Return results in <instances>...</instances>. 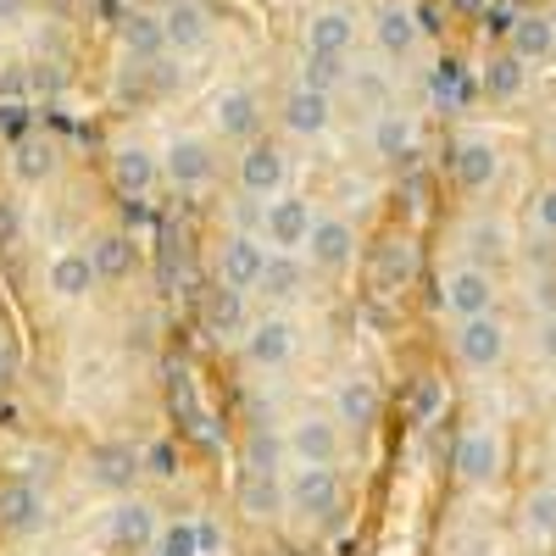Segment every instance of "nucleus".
I'll return each instance as SVG.
<instances>
[{"mask_svg":"<svg viewBox=\"0 0 556 556\" xmlns=\"http://www.w3.org/2000/svg\"><path fill=\"white\" fill-rule=\"evenodd\" d=\"M162 518L151 501H134V495H117L106 513H101V540L112 556H146L156 540H162Z\"/></svg>","mask_w":556,"mask_h":556,"instance_id":"obj_1","label":"nucleus"},{"mask_svg":"<svg viewBox=\"0 0 556 556\" xmlns=\"http://www.w3.org/2000/svg\"><path fill=\"white\" fill-rule=\"evenodd\" d=\"M267 240L262 235H245V228H228L212 251V285L223 290H240V295H256L262 273H267Z\"/></svg>","mask_w":556,"mask_h":556,"instance_id":"obj_2","label":"nucleus"},{"mask_svg":"<svg viewBox=\"0 0 556 556\" xmlns=\"http://www.w3.org/2000/svg\"><path fill=\"white\" fill-rule=\"evenodd\" d=\"M340 473L334 468H306V462H295V468L285 473V513L301 518V523H334L340 513Z\"/></svg>","mask_w":556,"mask_h":556,"instance_id":"obj_3","label":"nucleus"},{"mask_svg":"<svg viewBox=\"0 0 556 556\" xmlns=\"http://www.w3.org/2000/svg\"><path fill=\"white\" fill-rule=\"evenodd\" d=\"M285 456L306 462V468H334V462L345 456V424L334 412H301V417H290Z\"/></svg>","mask_w":556,"mask_h":556,"instance_id":"obj_4","label":"nucleus"},{"mask_svg":"<svg viewBox=\"0 0 556 556\" xmlns=\"http://www.w3.org/2000/svg\"><path fill=\"white\" fill-rule=\"evenodd\" d=\"M240 351H245V362L256 367V374H285V367L295 362V351H301V323H295L290 312L251 317Z\"/></svg>","mask_w":556,"mask_h":556,"instance_id":"obj_5","label":"nucleus"},{"mask_svg":"<svg viewBox=\"0 0 556 556\" xmlns=\"http://www.w3.org/2000/svg\"><path fill=\"white\" fill-rule=\"evenodd\" d=\"M162 178L173 184L178 195H201L206 184L217 178V146L206 134H173L162 146Z\"/></svg>","mask_w":556,"mask_h":556,"instance_id":"obj_6","label":"nucleus"},{"mask_svg":"<svg viewBox=\"0 0 556 556\" xmlns=\"http://www.w3.org/2000/svg\"><path fill=\"white\" fill-rule=\"evenodd\" d=\"M440 306L456 317V323H468V317H490L501 306V285H495V273L490 267H473V262H462L440 278Z\"/></svg>","mask_w":556,"mask_h":556,"instance_id":"obj_7","label":"nucleus"},{"mask_svg":"<svg viewBox=\"0 0 556 556\" xmlns=\"http://www.w3.org/2000/svg\"><path fill=\"white\" fill-rule=\"evenodd\" d=\"M235 178H240V195L251 201H278L285 195V184H290V156L273 146V139H251V146L235 156Z\"/></svg>","mask_w":556,"mask_h":556,"instance_id":"obj_8","label":"nucleus"},{"mask_svg":"<svg viewBox=\"0 0 556 556\" xmlns=\"http://www.w3.org/2000/svg\"><path fill=\"white\" fill-rule=\"evenodd\" d=\"M312 223H317L312 195L285 190L278 201H267V206H262V240H267V251H290V256H301V251H306V240H312Z\"/></svg>","mask_w":556,"mask_h":556,"instance_id":"obj_9","label":"nucleus"},{"mask_svg":"<svg viewBox=\"0 0 556 556\" xmlns=\"http://www.w3.org/2000/svg\"><path fill=\"white\" fill-rule=\"evenodd\" d=\"M456 362L468 367V374H495V367L506 362V345H513V334H506V323L490 312V317H468V323H456Z\"/></svg>","mask_w":556,"mask_h":556,"instance_id":"obj_10","label":"nucleus"},{"mask_svg":"<svg viewBox=\"0 0 556 556\" xmlns=\"http://www.w3.org/2000/svg\"><path fill=\"white\" fill-rule=\"evenodd\" d=\"M356 251H362V240H356V223L345 217V212H317V223H312V240H306V262H312V273H345L351 262H356Z\"/></svg>","mask_w":556,"mask_h":556,"instance_id":"obj_11","label":"nucleus"},{"mask_svg":"<svg viewBox=\"0 0 556 556\" xmlns=\"http://www.w3.org/2000/svg\"><path fill=\"white\" fill-rule=\"evenodd\" d=\"M96 290H101V267L89 251H56L45 262V295L56 306H84Z\"/></svg>","mask_w":556,"mask_h":556,"instance_id":"obj_12","label":"nucleus"},{"mask_svg":"<svg viewBox=\"0 0 556 556\" xmlns=\"http://www.w3.org/2000/svg\"><path fill=\"white\" fill-rule=\"evenodd\" d=\"M312 295V262L306 256H290V251H273L267 256V273H262V285H256V301L267 312H290Z\"/></svg>","mask_w":556,"mask_h":556,"instance_id":"obj_13","label":"nucleus"},{"mask_svg":"<svg viewBox=\"0 0 556 556\" xmlns=\"http://www.w3.org/2000/svg\"><path fill=\"white\" fill-rule=\"evenodd\" d=\"M501 462H506V445L495 429H462L456 434V451H451V468L462 484H495L501 479Z\"/></svg>","mask_w":556,"mask_h":556,"instance_id":"obj_14","label":"nucleus"},{"mask_svg":"<svg viewBox=\"0 0 556 556\" xmlns=\"http://www.w3.org/2000/svg\"><path fill=\"white\" fill-rule=\"evenodd\" d=\"M45 490L34 479H7L0 484V540H28L45 529Z\"/></svg>","mask_w":556,"mask_h":556,"instance_id":"obj_15","label":"nucleus"},{"mask_svg":"<svg viewBox=\"0 0 556 556\" xmlns=\"http://www.w3.org/2000/svg\"><path fill=\"white\" fill-rule=\"evenodd\" d=\"M501 173V151L490 146L484 134H462L456 139V151H451V178H456V190L462 195H484L490 184Z\"/></svg>","mask_w":556,"mask_h":556,"instance_id":"obj_16","label":"nucleus"},{"mask_svg":"<svg viewBox=\"0 0 556 556\" xmlns=\"http://www.w3.org/2000/svg\"><path fill=\"white\" fill-rule=\"evenodd\" d=\"M212 128H217L223 139H240V146L262 139V96H256L251 84L223 89V96L212 101Z\"/></svg>","mask_w":556,"mask_h":556,"instance_id":"obj_17","label":"nucleus"},{"mask_svg":"<svg viewBox=\"0 0 556 556\" xmlns=\"http://www.w3.org/2000/svg\"><path fill=\"white\" fill-rule=\"evenodd\" d=\"M278 123H285L295 139H323L334 128V96H323V89H306L295 84L285 101H278Z\"/></svg>","mask_w":556,"mask_h":556,"instance_id":"obj_18","label":"nucleus"},{"mask_svg":"<svg viewBox=\"0 0 556 556\" xmlns=\"http://www.w3.org/2000/svg\"><path fill=\"white\" fill-rule=\"evenodd\" d=\"M301 34H306V56H351V45H356V12L351 7H317Z\"/></svg>","mask_w":556,"mask_h":556,"instance_id":"obj_19","label":"nucleus"},{"mask_svg":"<svg viewBox=\"0 0 556 556\" xmlns=\"http://www.w3.org/2000/svg\"><path fill=\"white\" fill-rule=\"evenodd\" d=\"M162 34H167V51L195 56V51L212 45V12L201 7V0H173V7L162 12Z\"/></svg>","mask_w":556,"mask_h":556,"instance_id":"obj_20","label":"nucleus"},{"mask_svg":"<svg viewBox=\"0 0 556 556\" xmlns=\"http://www.w3.org/2000/svg\"><path fill=\"white\" fill-rule=\"evenodd\" d=\"M334 417L345 429H374L379 417H384V395L374 379H362V374H345L334 384Z\"/></svg>","mask_w":556,"mask_h":556,"instance_id":"obj_21","label":"nucleus"},{"mask_svg":"<svg viewBox=\"0 0 556 556\" xmlns=\"http://www.w3.org/2000/svg\"><path fill=\"white\" fill-rule=\"evenodd\" d=\"M112 178L123 195H151L162 178V156L146 151L139 139H123V146H112Z\"/></svg>","mask_w":556,"mask_h":556,"instance_id":"obj_22","label":"nucleus"},{"mask_svg":"<svg viewBox=\"0 0 556 556\" xmlns=\"http://www.w3.org/2000/svg\"><path fill=\"white\" fill-rule=\"evenodd\" d=\"M374 45H379L384 62H406L417 51V17H412V7L384 0V7L374 12Z\"/></svg>","mask_w":556,"mask_h":556,"instance_id":"obj_23","label":"nucleus"},{"mask_svg":"<svg viewBox=\"0 0 556 556\" xmlns=\"http://www.w3.org/2000/svg\"><path fill=\"white\" fill-rule=\"evenodd\" d=\"M506 51H513L523 67H534V62H551V56H556V17H545V12H529V17H518L513 28H506Z\"/></svg>","mask_w":556,"mask_h":556,"instance_id":"obj_24","label":"nucleus"},{"mask_svg":"<svg viewBox=\"0 0 556 556\" xmlns=\"http://www.w3.org/2000/svg\"><path fill=\"white\" fill-rule=\"evenodd\" d=\"M412 139H417V128H412V112H401V106L379 112L374 128H367V146H374V156L390 162V167L412 156Z\"/></svg>","mask_w":556,"mask_h":556,"instance_id":"obj_25","label":"nucleus"},{"mask_svg":"<svg viewBox=\"0 0 556 556\" xmlns=\"http://www.w3.org/2000/svg\"><path fill=\"white\" fill-rule=\"evenodd\" d=\"M523 84H529V67H523L513 51L490 56V62H484V73H479V89H484V101H490V106L518 101V96H523Z\"/></svg>","mask_w":556,"mask_h":556,"instance_id":"obj_26","label":"nucleus"},{"mask_svg":"<svg viewBox=\"0 0 556 556\" xmlns=\"http://www.w3.org/2000/svg\"><path fill=\"white\" fill-rule=\"evenodd\" d=\"M245 301H251V295L212 285V290H206V329H212V334H223V340H245V329H251Z\"/></svg>","mask_w":556,"mask_h":556,"instance_id":"obj_27","label":"nucleus"},{"mask_svg":"<svg viewBox=\"0 0 556 556\" xmlns=\"http://www.w3.org/2000/svg\"><path fill=\"white\" fill-rule=\"evenodd\" d=\"M89 462H96V484L112 490V495H128L134 479H139V456L128 445H96V451H89Z\"/></svg>","mask_w":556,"mask_h":556,"instance_id":"obj_28","label":"nucleus"},{"mask_svg":"<svg viewBox=\"0 0 556 556\" xmlns=\"http://www.w3.org/2000/svg\"><path fill=\"white\" fill-rule=\"evenodd\" d=\"M123 45L146 62V67H156L162 62V51H167V34H162V17H151V12H134V17H123Z\"/></svg>","mask_w":556,"mask_h":556,"instance_id":"obj_29","label":"nucleus"},{"mask_svg":"<svg viewBox=\"0 0 556 556\" xmlns=\"http://www.w3.org/2000/svg\"><path fill=\"white\" fill-rule=\"evenodd\" d=\"M89 256H96V267H101V285H123V278L134 273V262H139V251H134L128 235L96 240V245H89Z\"/></svg>","mask_w":556,"mask_h":556,"instance_id":"obj_30","label":"nucleus"},{"mask_svg":"<svg viewBox=\"0 0 556 556\" xmlns=\"http://www.w3.org/2000/svg\"><path fill=\"white\" fill-rule=\"evenodd\" d=\"M523 529L540 545H556V484H534L523 495Z\"/></svg>","mask_w":556,"mask_h":556,"instance_id":"obj_31","label":"nucleus"},{"mask_svg":"<svg viewBox=\"0 0 556 556\" xmlns=\"http://www.w3.org/2000/svg\"><path fill=\"white\" fill-rule=\"evenodd\" d=\"M468 262L473 267H495L501 256H506V228L495 223V217H473V228H468Z\"/></svg>","mask_w":556,"mask_h":556,"instance_id":"obj_32","label":"nucleus"},{"mask_svg":"<svg viewBox=\"0 0 556 556\" xmlns=\"http://www.w3.org/2000/svg\"><path fill=\"white\" fill-rule=\"evenodd\" d=\"M51 167H56V146H51V139H23L17 156H12V178L17 184H45Z\"/></svg>","mask_w":556,"mask_h":556,"instance_id":"obj_33","label":"nucleus"},{"mask_svg":"<svg viewBox=\"0 0 556 556\" xmlns=\"http://www.w3.org/2000/svg\"><path fill=\"white\" fill-rule=\"evenodd\" d=\"M345 78H351V62L345 56H306L301 62V84L306 89H323V96H340Z\"/></svg>","mask_w":556,"mask_h":556,"instance_id":"obj_34","label":"nucleus"},{"mask_svg":"<svg viewBox=\"0 0 556 556\" xmlns=\"http://www.w3.org/2000/svg\"><path fill=\"white\" fill-rule=\"evenodd\" d=\"M156 551H162V556H195V551H201V534H195V523H173V529H162Z\"/></svg>","mask_w":556,"mask_h":556,"instance_id":"obj_35","label":"nucleus"},{"mask_svg":"<svg viewBox=\"0 0 556 556\" xmlns=\"http://www.w3.org/2000/svg\"><path fill=\"white\" fill-rule=\"evenodd\" d=\"M534 223H540V235L556 240V184H545L540 201H534Z\"/></svg>","mask_w":556,"mask_h":556,"instance_id":"obj_36","label":"nucleus"},{"mask_svg":"<svg viewBox=\"0 0 556 556\" xmlns=\"http://www.w3.org/2000/svg\"><path fill=\"white\" fill-rule=\"evenodd\" d=\"M534 345H540V356H545V362H556V312H551V317L540 323V334H534Z\"/></svg>","mask_w":556,"mask_h":556,"instance_id":"obj_37","label":"nucleus"}]
</instances>
